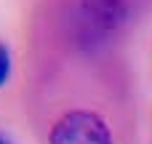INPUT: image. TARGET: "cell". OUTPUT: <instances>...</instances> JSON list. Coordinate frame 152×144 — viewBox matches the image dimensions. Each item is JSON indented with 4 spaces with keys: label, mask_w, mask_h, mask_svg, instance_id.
<instances>
[{
    "label": "cell",
    "mask_w": 152,
    "mask_h": 144,
    "mask_svg": "<svg viewBox=\"0 0 152 144\" xmlns=\"http://www.w3.org/2000/svg\"><path fill=\"white\" fill-rule=\"evenodd\" d=\"M48 144H112V134L102 115L75 110L53 126Z\"/></svg>",
    "instance_id": "cell-1"
},
{
    "label": "cell",
    "mask_w": 152,
    "mask_h": 144,
    "mask_svg": "<svg viewBox=\"0 0 152 144\" xmlns=\"http://www.w3.org/2000/svg\"><path fill=\"white\" fill-rule=\"evenodd\" d=\"M80 13H83V21L96 29V32H112L118 29L126 16H128V8L123 0H83L80 3Z\"/></svg>",
    "instance_id": "cell-2"
},
{
    "label": "cell",
    "mask_w": 152,
    "mask_h": 144,
    "mask_svg": "<svg viewBox=\"0 0 152 144\" xmlns=\"http://www.w3.org/2000/svg\"><path fill=\"white\" fill-rule=\"evenodd\" d=\"M8 72H11V56H8L5 45H0V86L8 80Z\"/></svg>",
    "instance_id": "cell-3"
},
{
    "label": "cell",
    "mask_w": 152,
    "mask_h": 144,
    "mask_svg": "<svg viewBox=\"0 0 152 144\" xmlns=\"http://www.w3.org/2000/svg\"><path fill=\"white\" fill-rule=\"evenodd\" d=\"M0 144H5V142H0Z\"/></svg>",
    "instance_id": "cell-4"
}]
</instances>
